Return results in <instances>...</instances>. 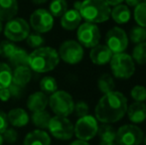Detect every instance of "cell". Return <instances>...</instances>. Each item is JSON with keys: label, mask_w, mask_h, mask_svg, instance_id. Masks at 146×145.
Returning <instances> with one entry per match:
<instances>
[{"label": "cell", "mask_w": 146, "mask_h": 145, "mask_svg": "<svg viewBox=\"0 0 146 145\" xmlns=\"http://www.w3.org/2000/svg\"><path fill=\"white\" fill-rule=\"evenodd\" d=\"M48 129L53 137L59 140H70L74 136V124L66 116H52Z\"/></svg>", "instance_id": "obj_9"}, {"label": "cell", "mask_w": 146, "mask_h": 145, "mask_svg": "<svg viewBox=\"0 0 146 145\" xmlns=\"http://www.w3.org/2000/svg\"><path fill=\"white\" fill-rule=\"evenodd\" d=\"M58 54L60 60L64 61L66 64L77 65L83 60L85 51L78 41L66 40L60 45Z\"/></svg>", "instance_id": "obj_8"}, {"label": "cell", "mask_w": 146, "mask_h": 145, "mask_svg": "<svg viewBox=\"0 0 146 145\" xmlns=\"http://www.w3.org/2000/svg\"><path fill=\"white\" fill-rule=\"evenodd\" d=\"M143 142H144V145H146V135L144 136V138H143Z\"/></svg>", "instance_id": "obj_48"}, {"label": "cell", "mask_w": 146, "mask_h": 145, "mask_svg": "<svg viewBox=\"0 0 146 145\" xmlns=\"http://www.w3.org/2000/svg\"><path fill=\"white\" fill-rule=\"evenodd\" d=\"M26 42L30 48L38 49L43 47V45L45 44V39L40 33L34 32V33H30L28 35V37L26 38Z\"/></svg>", "instance_id": "obj_33"}, {"label": "cell", "mask_w": 146, "mask_h": 145, "mask_svg": "<svg viewBox=\"0 0 146 145\" xmlns=\"http://www.w3.org/2000/svg\"><path fill=\"white\" fill-rule=\"evenodd\" d=\"M98 89L104 95L114 91L115 81H114L113 77L108 73H104L100 75L98 79Z\"/></svg>", "instance_id": "obj_26"}, {"label": "cell", "mask_w": 146, "mask_h": 145, "mask_svg": "<svg viewBox=\"0 0 146 145\" xmlns=\"http://www.w3.org/2000/svg\"><path fill=\"white\" fill-rule=\"evenodd\" d=\"M130 97L134 101L144 103L146 101V87L141 85H134L130 91Z\"/></svg>", "instance_id": "obj_35"}, {"label": "cell", "mask_w": 146, "mask_h": 145, "mask_svg": "<svg viewBox=\"0 0 146 145\" xmlns=\"http://www.w3.org/2000/svg\"><path fill=\"white\" fill-rule=\"evenodd\" d=\"M110 17L115 23L119 24V25L126 24L131 18V11L128 6L121 3L113 6V8L110 11Z\"/></svg>", "instance_id": "obj_22"}, {"label": "cell", "mask_w": 146, "mask_h": 145, "mask_svg": "<svg viewBox=\"0 0 146 145\" xmlns=\"http://www.w3.org/2000/svg\"><path fill=\"white\" fill-rule=\"evenodd\" d=\"M30 29L31 27L29 23L25 19L15 17L7 21L6 25L3 28V31L7 40L16 43L26 40L28 35L31 33Z\"/></svg>", "instance_id": "obj_6"}, {"label": "cell", "mask_w": 146, "mask_h": 145, "mask_svg": "<svg viewBox=\"0 0 146 145\" xmlns=\"http://www.w3.org/2000/svg\"><path fill=\"white\" fill-rule=\"evenodd\" d=\"M32 79V70L29 66L17 67L12 72V83L25 87Z\"/></svg>", "instance_id": "obj_21"}, {"label": "cell", "mask_w": 146, "mask_h": 145, "mask_svg": "<svg viewBox=\"0 0 146 145\" xmlns=\"http://www.w3.org/2000/svg\"><path fill=\"white\" fill-rule=\"evenodd\" d=\"M133 16L137 25L146 28V2H141L135 6Z\"/></svg>", "instance_id": "obj_32"}, {"label": "cell", "mask_w": 146, "mask_h": 145, "mask_svg": "<svg viewBox=\"0 0 146 145\" xmlns=\"http://www.w3.org/2000/svg\"><path fill=\"white\" fill-rule=\"evenodd\" d=\"M8 87H9V89H10V93H11L12 97H15V99L21 97L22 93H23V91H24L23 87H20V85H16V83H10V85Z\"/></svg>", "instance_id": "obj_38"}, {"label": "cell", "mask_w": 146, "mask_h": 145, "mask_svg": "<svg viewBox=\"0 0 146 145\" xmlns=\"http://www.w3.org/2000/svg\"><path fill=\"white\" fill-rule=\"evenodd\" d=\"M58 51L52 47H41L29 54L28 66L35 73H48L58 67Z\"/></svg>", "instance_id": "obj_2"}, {"label": "cell", "mask_w": 146, "mask_h": 145, "mask_svg": "<svg viewBox=\"0 0 146 145\" xmlns=\"http://www.w3.org/2000/svg\"><path fill=\"white\" fill-rule=\"evenodd\" d=\"M12 99L11 93H10L9 87H4V89H0V101L6 103V101H10Z\"/></svg>", "instance_id": "obj_40"}, {"label": "cell", "mask_w": 146, "mask_h": 145, "mask_svg": "<svg viewBox=\"0 0 146 145\" xmlns=\"http://www.w3.org/2000/svg\"><path fill=\"white\" fill-rule=\"evenodd\" d=\"M100 31L98 25L94 23H85L81 24L78 27L77 39L78 42L85 48H90L100 44Z\"/></svg>", "instance_id": "obj_11"}, {"label": "cell", "mask_w": 146, "mask_h": 145, "mask_svg": "<svg viewBox=\"0 0 146 145\" xmlns=\"http://www.w3.org/2000/svg\"><path fill=\"white\" fill-rule=\"evenodd\" d=\"M41 91L45 93L46 95H52L55 91H58V83L56 79L51 75H46L44 77L39 83Z\"/></svg>", "instance_id": "obj_29"}, {"label": "cell", "mask_w": 146, "mask_h": 145, "mask_svg": "<svg viewBox=\"0 0 146 145\" xmlns=\"http://www.w3.org/2000/svg\"><path fill=\"white\" fill-rule=\"evenodd\" d=\"M143 2H146V0H143Z\"/></svg>", "instance_id": "obj_49"}, {"label": "cell", "mask_w": 146, "mask_h": 145, "mask_svg": "<svg viewBox=\"0 0 146 145\" xmlns=\"http://www.w3.org/2000/svg\"><path fill=\"white\" fill-rule=\"evenodd\" d=\"M82 16L76 9H68L67 12L61 17V26L67 31H73L78 29L82 22Z\"/></svg>", "instance_id": "obj_17"}, {"label": "cell", "mask_w": 146, "mask_h": 145, "mask_svg": "<svg viewBox=\"0 0 146 145\" xmlns=\"http://www.w3.org/2000/svg\"><path fill=\"white\" fill-rule=\"evenodd\" d=\"M110 5L104 0H83L80 7L82 18L88 23H104L110 18Z\"/></svg>", "instance_id": "obj_3"}, {"label": "cell", "mask_w": 146, "mask_h": 145, "mask_svg": "<svg viewBox=\"0 0 146 145\" xmlns=\"http://www.w3.org/2000/svg\"><path fill=\"white\" fill-rule=\"evenodd\" d=\"M9 122H8L7 114L0 109V134H2L8 128Z\"/></svg>", "instance_id": "obj_39"}, {"label": "cell", "mask_w": 146, "mask_h": 145, "mask_svg": "<svg viewBox=\"0 0 146 145\" xmlns=\"http://www.w3.org/2000/svg\"><path fill=\"white\" fill-rule=\"evenodd\" d=\"M18 10L17 0H0V21H9L15 18Z\"/></svg>", "instance_id": "obj_20"}, {"label": "cell", "mask_w": 146, "mask_h": 145, "mask_svg": "<svg viewBox=\"0 0 146 145\" xmlns=\"http://www.w3.org/2000/svg\"><path fill=\"white\" fill-rule=\"evenodd\" d=\"M51 118H52V116H51V114L49 113L46 109L41 110V111L33 112L32 116H31L32 123L34 124L38 129H42V130L48 129Z\"/></svg>", "instance_id": "obj_24"}, {"label": "cell", "mask_w": 146, "mask_h": 145, "mask_svg": "<svg viewBox=\"0 0 146 145\" xmlns=\"http://www.w3.org/2000/svg\"><path fill=\"white\" fill-rule=\"evenodd\" d=\"M8 122L11 124L13 127H24L30 121V116L25 109H13L9 110L7 113Z\"/></svg>", "instance_id": "obj_18"}, {"label": "cell", "mask_w": 146, "mask_h": 145, "mask_svg": "<svg viewBox=\"0 0 146 145\" xmlns=\"http://www.w3.org/2000/svg\"><path fill=\"white\" fill-rule=\"evenodd\" d=\"M127 6H130V7H135L139 3H141V0H125Z\"/></svg>", "instance_id": "obj_41"}, {"label": "cell", "mask_w": 146, "mask_h": 145, "mask_svg": "<svg viewBox=\"0 0 146 145\" xmlns=\"http://www.w3.org/2000/svg\"><path fill=\"white\" fill-rule=\"evenodd\" d=\"M17 49V46L14 42L9 40H4L0 43V56L4 59H8L14 51Z\"/></svg>", "instance_id": "obj_34"}, {"label": "cell", "mask_w": 146, "mask_h": 145, "mask_svg": "<svg viewBox=\"0 0 146 145\" xmlns=\"http://www.w3.org/2000/svg\"><path fill=\"white\" fill-rule=\"evenodd\" d=\"M126 114L132 124L142 123L146 120V105L144 103L134 101L127 107Z\"/></svg>", "instance_id": "obj_15"}, {"label": "cell", "mask_w": 146, "mask_h": 145, "mask_svg": "<svg viewBox=\"0 0 146 145\" xmlns=\"http://www.w3.org/2000/svg\"><path fill=\"white\" fill-rule=\"evenodd\" d=\"M12 68L8 64L0 62V89L8 87L12 83Z\"/></svg>", "instance_id": "obj_28"}, {"label": "cell", "mask_w": 146, "mask_h": 145, "mask_svg": "<svg viewBox=\"0 0 146 145\" xmlns=\"http://www.w3.org/2000/svg\"><path fill=\"white\" fill-rule=\"evenodd\" d=\"M128 39L134 44L146 42V28L141 26H134L129 31Z\"/></svg>", "instance_id": "obj_31"}, {"label": "cell", "mask_w": 146, "mask_h": 145, "mask_svg": "<svg viewBox=\"0 0 146 145\" xmlns=\"http://www.w3.org/2000/svg\"><path fill=\"white\" fill-rule=\"evenodd\" d=\"M4 142L9 144H14L18 139V132L14 127H8L5 131L2 133Z\"/></svg>", "instance_id": "obj_36"}, {"label": "cell", "mask_w": 146, "mask_h": 145, "mask_svg": "<svg viewBox=\"0 0 146 145\" xmlns=\"http://www.w3.org/2000/svg\"><path fill=\"white\" fill-rule=\"evenodd\" d=\"M110 71L112 75L116 79H128L135 73V62L132 57L127 53L113 54L110 62Z\"/></svg>", "instance_id": "obj_4"}, {"label": "cell", "mask_w": 146, "mask_h": 145, "mask_svg": "<svg viewBox=\"0 0 146 145\" xmlns=\"http://www.w3.org/2000/svg\"><path fill=\"white\" fill-rule=\"evenodd\" d=\"M68 10L67 0H52L49 5L48 11L53 17L61 18Z\"/></svg>", "instance_id": "obj_27"}, {"label": "cell", "mask_w": 146, "mask_h": 145, "mask_svg": "<svg viewBox=\"0 0 146 145\" xmlns=\"http://www.w3.org/2000/svg\"><path fill=\"white\" fill-rule=\"evenodd\" d=\"M3 24H2V21H0V34L2 33V31H3Z\"/></svg>", "instance_id": "obj_47"}, {"label": "cell", "mask_w": 146, "mask_h": 145, "mask_svg": "<svg viewBox=\"0 0 146 145\" xmlns=\"http://www.w3.org/2000/svg\"><path fill=\"white\" fill-rule=\"evenodd\" d=\"M23 145H51V137L45 130L35 129L25 136Z\"/></svg>", "instance_id": "obj_19"}, {"label": "cell", "mask_w": 146, "mask_h": 145, "mask_svg": "<svg viewBox=\"0 0 146 145\" xmlns=\"http://www.w3.org/2000/svg\"><path fill=\"white\" fill-rule=\"evenodd\" d=\"M90 111V107L86 101H79L77 103H75V107H74V112L76 113V115L78 117H82L88 114Z\"/></svg>", "instance_id": "obj_37"}, {"label": "cell", "mask_w": 146, "mask_h": 145, "mask_svg": "<svg viewBox=\"0 0 146 145\" xmlns=\"http://www.w3.org/2000/svg\"><path fill=\"white\" fill-rule=\"evenodd\" d=\"M49 97L43 91H35L30 95L27 99V107L30 111L36 112L45 110L48 107Z\"/></svg>", "instance_id": "obj_16"}, {"label": "cell", "mask_w": 146, "mask_h": 145, "mask_svg": "<svg viewBox=\"0 0 146 145\" xmlns=\"http://www.w3.org/2000/svg\"><path fill=\"white\" fill-rule=\"evenodd\" d=\"M29 25L37 33H47L54 27V17L47 9L40 8L30 15Z\"/></svg>", "instance_id": "obj_13"}, {"label": "cell", "mask_w": 146, "mask_h": 145, "mask_svg": "<svg viewBox=\"0 0 146 145\" xmlns=\"http://www.w3.org/2000/svg\"><path fill=\"white\" fill-rule=\"evenodd\" d=\"M144 133L135 124H124L116 131L115 142L118 145H140L143 142Z\"/></svg>", "instance_id": "obj_10"}, {"label": "cell", "mask_w": 146, "mask_h": 145, "mask_svg": "<svg viewBox=\"0 0 146 145\" xmlns=\"http://www.w3.org/2000/svg\"><path fill=\"white\" fill-rule=\"evenodd\" d=\"M70 145H90L88 141H84V140H80L77 139L75 141H73Z\"/></svg>", "instance_id": "obj_43"}, {"label": "cell", "mask_w": 146, "mask_h": 145, "mask_svg": "<svg viewBox=\"0 0 146 145\" xmlns=\"http://www.w3.org/2000/svg\"><path fill=\"white\" fill-rule=\"evenodd\" d=\"M9 62V66L11 68L15 69L20 66H28V62H29V53L26 50L22 48L17 47L13 54L7 59Z\"/></svg>", "instance_id": "obj_23"}, {"label": "cell", "mask_w": 146, "mask_h": 145, "mask_svg": "<svg viewBox=\"0 0 146 145\" xmlns=\"http://www.w3.org/2000/svg\"><path fill=\"white\" fill-rule=\"evenodd\" d=\"M128 35L122 28L115 26L112 27L106 34V45L113 54L123 53L128 47Z\"/></svg>", "instance_id": "obj_12"}, {"label": "cell", "mask_w": 146, "mask_h": 145, "mask_svg": "<svg viewBox=\"0 0 146 145\" xmlns=\"http://www.w3.org/2000/svg\"><path fill=\"white\" fill-rule=\"evenodd\" d=\"M132 59L136 64L146 65V42L136 44L132 51Z\"/></svg>", "instance_id": "obj_30"}, {"label": "cell", "mask_w": 146, "mask_h": 145, "mask_svg": "<svg viewBox=\"0 0 146 145\" xmlns=\"http://www.w3.org/2000/svg\"><path fill=\"white\" fill-rule=\"evenodd\" d=\"M127 99L122 93L112 91L104 93L100 99L94 109V117L102 123H115L126 114Z\"/></svg>", "instance_id": "obj_1"}, {"label": "cell", "mask_w": 146, "mask_h": 145, "mask_svg": "<svg viewBox=\"0 0 146 145\" xmlns=\"http://www.w3.org/2000/svg\"><path fill=\"white\" fill-rule=\"evenodd\" d=\"M113 53L108 49L106 45L98 44L92 47L90 52V59L92 64L96 66H106L110 64Z\"/></svg>", "instance_id": "obj_14"}, {"label": "cell", "mask_w": 146, "mask_h": 145, "mask_svg": "<svg viewBox=\"0 0 146 145\" xmlns=\"http://www.w3.org/2000/svg\"><path fill=\"white\" fill-rule=\"evenodd\" d=\"M100 145H118V144L114 141V142H106V143H102V142H100Z\"/></svg>", "instance_id": "obj_45"}, {"label": "cell", "mask_w": 146, "mask_h": 145, "mask_svg": "<svg viewBox=\"0 0 146 145\" xmlns=\"http://www.w3.org/2000/svg\"><path fill=\"white\" fill-rule=\"evenodd\" d=\"M31 1L33 2V3H35V4H38V5H40V4H44V3H46L48 0H31Z\"/></svg>", "instance_id": "obj_44"}, {"label": "cell", "mask_w": 146, "mask_h": 145, "mask_svg": "<svg viewBox=\"0 0 146 145\" xmlns=\"http://www.w3.org/2000/svg\"><path fill=\"white\" fill-rule=\"evenodd\" d=\"M104 1L110 6H116V5H118V4L122 3L124 0H104Z\"/></svg>", "instance_id": "obj_42"}, {"label": "cell", "mask_w": 146, "mask_h": 145, "mask_svg": "<svg viewBox=\"0 0 146 145\" xmlns=\"http://www.w3.org/2000/svg\"><path fill=\"white\" fill-rule=\"evenodd\" d=\"M48 105L55 113V115L68 117L74 112L75 101L73 97L68 91H57L49 97Z\"/></svg>", "instance_id": "obj_5"}, {"label": "cell", "mask_w": 146, "mask_h": 145, "mask_svg": "<svg viewBox=\"0 0 146 145\" xmlns=\"http://www.w3.org/2000/svg\"><path fill=\"white\" fill-rule=\"evenodd\" d=\"M3 143H4L3 136H2V134H0V145H3Z\"/></svg>", "instance_id": "obj_46"}, {"label": "cell", "mask_w": 146, "mask_h": 145, "mask_svg": "<svg viewBox=\"0 0 146 145\" xmlns=\"http://www.w3.org/2000/svg\"><path fill=\"white\" fill-rule=\"evenodd\" d=\"M96 135L100 137V142H102V143L114 142L116 137V130L110 124L102 123L100 126H98V134Z\"/></svg>", "instance_id": "obj_25"}, {"label": "cell", "mask_w": 146, "mask_h": 145, "mask_svg": "<svg viewBox=\"0 0 146 145\" xmlns=\"http://www.w3.org/2000/svg\"><path fill=\"white\" fill-rule=\"evenodd\" d=\"M98 121L94 115L87 114L85 116L79 117L76 124L74 125V135L78 139L88 141L94 138L98 134Z\"/></svg>", "instance_id": "obj_7"}]
</instances>
